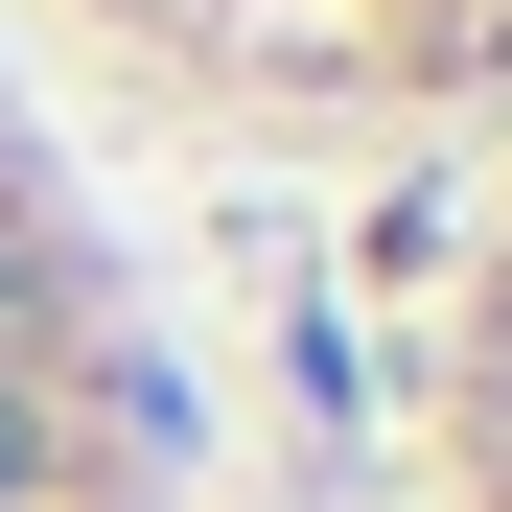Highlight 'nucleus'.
<instances>
[{
    "label": "nucleus",
    "instance_id": "f257e3e1",
    "mask_svg": "<svg viewBox=\"0 0 512 512\" xmlns=\"http://www.w3.org/2000/svg\"><path fill=\"white\" fill-rule=\"evenodd\" d=\"M47 466H70V443H47V396L0 373V512H47Z\"/></svg>",
    "mask_w": 512,
    "mask_h": 512
},
{
    "label": "nucleus",
    "instance_id": "f03ea898",
    "mask_svg": "<svg viewBox=\"0 0 512 512\" xmlns=\"http://www.w3.org/2000/svg\"><path fill=\"white\" fill-rule=\"evenodd\" d=\"M489 419H512V303H489Z\"/></svg>",
    "mask_w": 512,
    "mask_h": 512
}]
</instances>
